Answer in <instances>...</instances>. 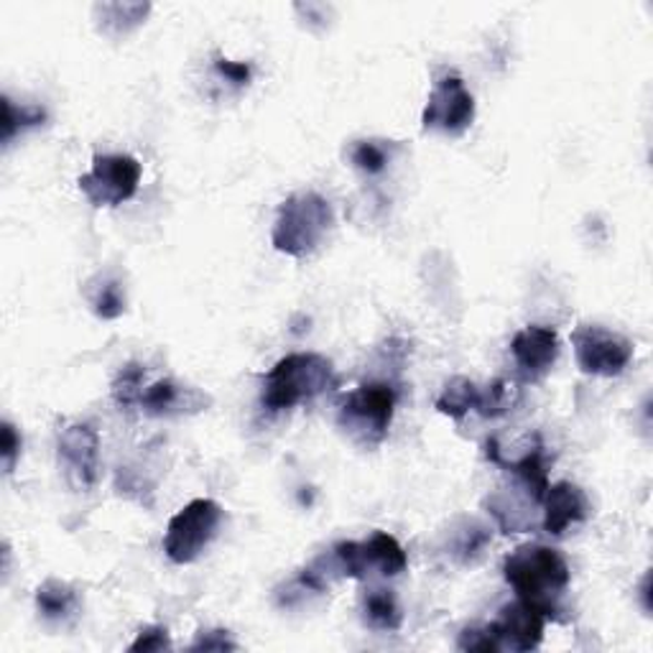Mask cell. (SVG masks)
<instances>
[{
    "label": "cell",
    "instance_id": "19",
    "mask_svg": "<svg viewBox=\"0 0 653 653\" xmlns=\"http://www.w3.org/2000/svg\"><path fill=\"white\" fill-rule=\"evenodd\" d=\"M95 11L103 13L100 21L105 32L126 34L143 24V19H146L151 11V3H105L97 5Z\"/></svg>",
    "mask_w": 653,
    "mask_h": 653
},
{
    "label": "cell",
    "instance_id": "22",
    "mask_svg": "<svg viewBox=\"0 0 653 653\" xmlns=\"http://www.w3.org/2000/svg\"><path fill=\"white\" fill-rule=\"evenodd\" d=\"M351 162L358 171L376 177L391 164V146H385V141H355L351 149Z\"/></svg>",
    "mask_w": 653,
    "mask_h": 653
},
{
    "label": "cell",
    "instance_id": "12",
    "mask_svg": "<svg viewBox=\"0 0 653 653\" xmlns=\"http://www.w3.org/2000/svg\"><path fill=\"white\" fill-rule=\"evenodd\" d=\"M542 508H544L542 526L546 534L551 536H561L569 526H572V523L587 521L592 513V506L587 496H584V490L580 485L569 480L549 485V490H546V496L542 500Z\"/></svg>",
    "mask_w": 653,
    "mask_h": 653
},
{
    "label": "cell",
    "instance_id": "17",
    "mask_svg": "<svg viewBox=\"0 0 653 653\" xmlns=\"http://www.w3.org/2000/svg\"><path fill=\"white\" fill-rule=\"evenodd\" d=\"M477 396H480V389H477L470 378L454 376L452 381L444 385L442 396L437 399V412L460 422L462 416L477 406Z\"/></svg>",
    "mask_w": 653,
    "mask_h": 653
},
{
    "label": "cell",
    "instance_id": "5",
    "mask_svg": "<svg viewBox=\"0 0 653 653\" xmlns=\"http://www.w3.org/2000/svg\"><path fill=\"white\" fill-rule=\"evenodd\" d=\"M223 508L210 498H197L174 515L166 526L164 551L174 565H192L217 536Z\"/></svg>",
    "mask_w": 653,
    "mask_h": 653
},
{
    "label": "cell",
    "instance_id": "11",
    "mask_svg": "<svg viewBox=\"0 0 653 653\" xmlns=\"http://www.w3.org/2000/svg\"><path fill=\"white\" fill-rule=\"evenodd\" d=\"M511 353L515 366L521 368V373L536 381L549 373L554 368V363L559 358V335L557 330L551 326H542V324H529L523 330L515 332L513 343H511Z\"/></svg>",
    "mask_w": 653,
    "mask_h": 653
},
{
    "label": "cell",
    "instance_id": "15",
    "mask_svg": "<svg viewBox=\"0 0 653 653\" xmlns=\"http://www.w3.org/2000/svg\"><path fill=\"white\" fill-rule=\"evenodd\" d=\"M363 546H366L370 572H378L383 577H399L408 567L404 546L399 544L396 536L385 534V531H376L368 542H363Z\"/></svg>",
    "mask_w": 653,
    "mask_h": 653
},
{
    "label": "cell",
    "instance_id": "4",
    "mask_svg": "<svg viewBox=\"0 0 653 653\" xmlns=\"http://www.w3.org/2000/svg\"><path fill=\"white\" fill-rule=\"evenodd\" d=\"M393 408H396V389L393 385L366 383L343 401L337 424L355 444L373 450L389 437Z\"/></svg>",
    "mask_w": 653,
    "mask_h": 653
},
{
    "label": "cell",
    "instance_id": "29",
    "mask_svg": "<svg viewBox=\"0 0 653 653\" xmlns=\"http://www.w3.org/2000/svg\"><path fill=\"white\" fill-rule=\"evenodd\" d=\"M21 447H24V439H21L16 427L11 422H3V470L9 475L21 458Z\"/></svg>",
    "mask_w": 653,
    "mask_h": 653
},
{
    "label": "cell",
    "instance_id": "6",
    "mask_svg": "<svg viewBox=\"0 0 653 653\" xmlns=\"http://www.w3.org/2000/svg\"><path fill=\"white\" fill-rule=\"evenodd\" d=\"M141 174V162L131 154H97L78 185L93 207H118L139 192Z\"/></svg>",
    "mask_w": 653,
    "mask_h": 653
},
{
    "label": "cell",
    "instance_id": "10",
    "mask_svg": "<svg viewBox=\"0 0 653 653\" xmlns=\"http://www.w3.org/2000/svg\"><path fill=\"white\" fill-rule=\"evenodd\" d=\"M490 628L498 638L500 651L529 653L542 645L546 618L531 605L515 599V603L500 607L498 618L490 622Z\"/></svg>",
    "mask_w": 653,
    "mask_h": 653
},
{
    "label": "cell",
    "instance_id": "24",
    "mask_svg": "<svg viewBox=\"0 0 653 653\" xmlns=\"http://www.w3.org/2000/svg\"><path fill=\"white\" fill-rule=\"evenodd\" d=\"M490 544V531L480 526V523H470L467 529H462V534L454 544V557H458L462 565H470V561L477 559L483 554L485 546Z\"/></svg>",
    "mask_w": 653,
    "mask_h": 653
},
{
    "label": "cell",
    "instance_id": "13",
    "mask_svg": "<svg viewBox=\"0 0 653 653\" xmlns=\"http://www.w3.org/2000/svg\"><path fill=\"white\" fill-rule=\"evenodd\" d=\"M207 404V399L194 389H181L169 378L164 381L151 383L149 389H143L139 406L151 416H169L179 412H200Z\"/></svg>",
    "mask_w": 653,
    "mask_h": 653
},
{
    "label": "cell",
    "instance_id": "25",
    "mask_svg": "<svg viewBox=\"0 0 653 653\" xmlns=\"http://www.w3.org/2000/svg\"><path fill=\"white\" fill-rule=\"evenodd\" d=\"M458 649L460 651H477V653H496V651H500V645H498L496 633H492V628L483 626V628L462 630Z\"/></svg>",
    "mask_w": 653,
    "mask_h": 653
},
{
    "label": "cell",
    "instance_id": "14",
    "mask_svg": "<svg viewBox=\"0 0 653 653\" xmlns=\"http://www.w3.org/2000/svg\"><path fill=\"white\" fill-rule=\"evenodd\" d=\"M363 622L381 633H396L404 626V610H401L393 590L373 587L363 597Z\"/></svg>",
    "mask_w": 653,
    "mask_h": 653
},
{
    "label": "cell",
    "instance_id": "2",
    "mask_svg": "<svg viewBox=\"0 0 653 653\" xmlns=\"http://www.w3.org/2000/svg\"><path fill=\"white\" fill-rule=\"evenodd\" d=\"M335 385L337 376L332 360L317 353H292L265 373L261 404L269 412H288L304 401L332 391Z\"/></svg>",
    "mask_w": 653,
    "mask_h": 653
},
{
    "label": "cell",
    "instance_id": "16",
    "mask_svg": "<svg viewBox=\"0 0 653 653\" xmlns=\"http://www.w3.org/2000/svg\"><path fill=\"white\" fill-rule=\"evenodd\" d=\"M36 607H39L41 618L64 620L78 610V592L62 580H47L36 590Z\"/></svg>",
    "mask_w": 653,
    "mask_h": 653
},
{
    "label": "cell",
    "instance_id": "3",
    "mask_svg": "<svg viewBox=\"0 0 653 653\" xmlns=\"http://www.w3.org/2000/svg\"><path fill=\"white\" fill-rule=\"evenodd\" d=\"M335 227V210L317 192H296L281 202L271 242L278 253L307 258Z\"/></svg>",
    "mask_w": 653,
    "mask_h": 653
},
{
    "label": "cell",
    "instance_id": "7",
    "mask_svg": "<svg viewBox=\"0 0 653 653\" xmlns=\"http://www.w3.org/2000/svg\"><path fill=\"white\" fill-rule=\"evenodd\" d=\"M577 366L587 376L615 378L633 360V343L599 324H580L572 332Z\"/></svg>",
    "mask_w": 653,
    "mask_h": 653
},
{
    "label": "cell",
    "instance_id": "26",
    "mask_svg": "<svg viewBox=\"0 0 653 653\" xmlns=\"http://www.w3.org/2000/svg\"><path fill=\"white\" fill-rule=\"evenodd\" d=\"M171 649V638H169V630L162 628V626H149L143 628L139 638L128 645V651L131 653H158V651H169Z\"/></svg>",
    "mask_w": 653,
    "mask_h": 653
},
{
    "label": "cell",
    "instance_id": "27",
    "mask_svg": "<svg viewBox=\"0 0 653 653\" xmlns=\"http://www.w3.org/2000/svg\"><path fill=\"white\" fill-rule=\"evenodd\" d=\"M215 70L219 78H225L227 82H233L235 87H248L250 78H253V70L246 62H230V59H215Z\"/></svg>",
    "mask_w": 653,
    "mask_h": 653
},
{
    "label": "cell",
    "instance_id": "28",
    "mask_svg": "<svg viewBox=\"0 0 653 653\" xmlns=\"http://www.w3.org/2000/svg\"><path fill=\"white\" fill-rule=\"evenodd\" d=\"M189 651H238V643L233 641L227 630H207L189 645Z\"/></svg>",
    "mask_w": 653,
    "mask_h": 653
},
{
    "label": "cell",
    "instance_id": "21",
    "mask_svg": "<svg viewBox=\"0 0 653 653\" xmlns=\"http://www.w3.org/2000/svg\"><path fill=\"white\" fill-rule=\"evenodd\" d=\"M90 307H93L97 319L112 322V319L123 317L126 311V294L123 286L116 278H103L100 286H95L90 292Z\"/></svg>",
    "mask_w": 653,
    "mask_h": 653
},
{
    "label": "cell",
    "instance_id": "8",
    "mask_svg": "<svg viewBox=\"0 0 653 653\" xmlns=\"http://www.w3.org/2000/svg\"><path fill=\"white\" fill-rule=\"evenodd\" d=\"M475 120V97L458 74L439 80L422 112L424 131L462 135Z\"/></svg>",
    "mask_w": 653,
    "mask_h": 653
},
{
    "label": "cell",
    "instance_id": "23",
    "mask_svg": "<svg viewBox=\"0 0 653 653\" xmlns=\"http://www.w3.org/2000/svg\"><path fill=\"white\" fill-rule=\"evenodd\" d=\"M143 378H146V368L139 366V363H128L126 368H120V373L112 383V399H116L118 406H135L139 404L143 393Z\"/></svg>",
    "mask_w": 653,
    "mask_h": 653
},
{
    "label": "cell",
    "instance_id": "18",
    "mask_svg": "<svg viewBox=\"0 0 653 653\" xmlns=\"http://www.w3.org/2000/svg\"><path fill=\"white\" fill-rule=\"evenodd\" d=\"M3 143L16 139L19 133L28 131V128H39L47 123V110L41 105H16L11 97H3Z\"/></svg>",
    "mask_w": 653,
    "mask_h": 653
},
{
    "label": "cell",
    "instance_id": "1",
    "mask_svg": "<svg viewBox=\"0 0 653 653\" xmlns=\"http://www.w3.org/2000/svg\"><path fill=\"white\" fill-rule=\"evenodd\" d=\"M503 577L521 603L534 607L546 620H561L559 599L569 587L572 572L557 549L544 544L519 546L503 561Z\"/></svg>",
    "mask_w": 653,
    "mask_h": 653
},
{
    "label": "cell",
    "instance_id": "9",
    "mask_svg": "<svg viewBox=\"0 0 653 653\" xmlns=\"http://www.w3.org/2000/svg\"><path fill=\"white\" fill-rule=\"evenodd\" d=\"M59 465L74 490H90L100 467V437L90 424H72L59 435Z\"/></svg>",
    "mask_w": 653,
    "mask_h": 653
},
{
    "label": "cell",
    "instance_id": "20",
    "mask_svg": "<svg viewBox=\"0 0 653 653\" xmlns=\"http://www.w3.org/2000/svg\"><path fill=\"white\" fill-rule=\"evenodd\" d=\"M515 401H519V389L513 383L492 381L488 389H480L475 412L485 416V419H498V416L511 412Z\"/></svg>",
    "mask_w": 653,
    "mask_h": 653
}]
</instances>
